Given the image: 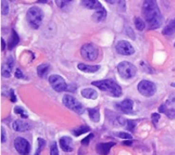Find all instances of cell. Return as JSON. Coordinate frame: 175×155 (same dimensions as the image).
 Wrapping results in <instances>:
<instances>
[{
  "mask_svg": "<svg viewBox=\"0 0 175 155\" xmlns=\"http://www.w3.org/2000/svg\"><path fill=\"white\" fill-rule=\"evenodd\" d=\"M162 32L164 35H168V36L172 35L174 34L175 32V18L170 20V22L164 28Z\"/></svg>",
  "mask_w": 175,
  "mask_h": 155,
  "instance_id": "cell-21",
  "label": "cell"
},
{
  "mask_svg": "<svg viewBox=\"0 0 175 155\" xmlns=\"http://www.w3.org/2000/svg\"><path fill=\"white\" fill-rule=\"evenodd\" d=\"M1 41H2V51H5V48H6V42H5L4 38H2V39H1Z\"/></svg>",
  "mask_w": 175,
  "mask_h": 155,
  "instance_id": "cell-41",
  "label": "cell"
},
{
  "mask_svg": "<svg viewBox=\"0 0 175 155\" xmlns=\"http://www.w3.org/2000/svg\"><path fill=\"white\" fill-rule=\"evenodd\" d=\"M134 25L138 31H143L146 28V23L141 17H135L134 18Z\"/></svg>",
  "mask_w": 175,
  "mask_h": 155,
  "instance_id": "cell-26",
  "label": "cell"
},
{
  "mask_svg": "<svg viewBox=\"0 0 175 155\" xmlns=\"http://www.w3.org/2000/svg\"><path fill=\"white\" fill-rule=\"evenodd\" d=\"M51 155H59V152H58V148L55 142L53 143L52 146H51Z\"/></svg>",
  "mask_w": 175,
  "mask_h": 155,
  "instance_id": "cell-35",
  "label": "cell"
},
{
  "mask_svg": "<svg viewBox=\"0 0 175 155\" xmlns=\"http://www.w3.org/2000/svg\"><path fill=\"white\" fill-rule=\"evenodd\" d=\"M44 18V13L37 6H33L27 12V21L33 29H38Z\"/></svg>",
  "mask_w": 175,
  "mask_h": 155,
  "instance_id": "cell-3",
  "label": "cell"
},
{
  "mask_svg": "<svg viewBox=\"0 0 175 155\" xmlns=\"http://www.w3.org/2000/svg\"><path fill=\"white\" fill-rule=\"evenodd\" d=\"M39 3H47V1H38Z\"/></svg>",
  "mask_w": 175,
  "mask_h": 155,
  "instance_id": "cell-45",
  "label": "cell"
},
{
  "mask_svg": "<svg viewBox=\"0 0 175 155\" xmlns=\"http://www.w3.org/2000/svg\"><path fill=\"white\" fill-rule=\"evenodd\" d=\"M115 146L114 142H107V143H98L95 146L96 152L101 155H108L112 146Z\"/></svg>",
  "mask_w": 175,
  "mask_h": 155,
  "instance_id": "cell-12",
  "label": "cell"
},
{
  "mask_svg": "<svg viewBox=\"0 0 175 155\" xmlns=\"http://www.w3.org/2000/svg\"><path fill=\"white\" fill-rule=\"evenodd\" d=\"M107 2H108V3H111V4H114V2H115V1H110V0H108Z\"/></svg>",
  "mask_w": 175,
  "mask_h": 155,
  "instance_id": "cell-43",
  "label": "cell"
},
{
  "mask_svg": "<svg viewBox=\"0 0 175 155\" xmlns=\"http://www.w3.org/2000/svg\"><path fill=\"white\" fill-rule=\"evenodd\" d=\"M107 17V11L105 10V8L103 7L102 9H100L98 11H96L94 13V14L93 15V18L97 21V22H100V21H103L105 20Z\"/></svg>",
  "mask_w": 175,
  "mask_h": 155,
  "instance_id": "cell-22",
  "label": "cell"
},
{
  "mask_svg": "<svg viewBox=\"0 0 175 155\" xmlns=\"http://www.w3.org/2000/svg\"><path fill=\"white\" fill-rule=\"evenodd\" d=\"M14 75H15L16 78H18V79H24V78H26V76L24 75V73H23L19 69H16V70H15Z\"/></svg>",
  "mask_w": 175,
  "mask_h": 155,
  "instance_id": "cell-36",
  "label": "cell"
},
{
  "mask_svg": "<svg viewBox=\"0 0 175 155\" xmlns=\"http://www.w3.org/2000/svg\"><path fill=\"white\" fill-rule=\"evenodd\" d=\"M13 68V57L10 56V57H8L5 64L3 65V67H2V75L6 78L8 77H10L11 76V71Z\"/></svg>",
  "mask_w": 175,
  "mask_h": 155,
  "instance_id": "cell-15",
  "label": "cell"
},
{
  "mask_svg": "<svg viewBox=\"0 0 175 155\" xmlns=\"http://www.w3.org/2000/svg\"><path fill=\"white\" fill-rule=\"evenodd\" d=\"M138 92L145 97H151L156 92V85L148 80H142L138 84Z\"/></svg>",
  "mask_w": 175,
  "mask_h": 155,
  "instance_id": "cell-7",
  "label": "cell"
},
{
  "mask_svg": "<svg viewBox=\"0 0 175 155\" xmlns=\"http://www.w3.org/2000/svg\"><path fill=\"white\" fill-rule=\"evenodd\" d=\"M81 4L84 6L87 9L89 10H100L102 9L103 6L99 1H96V0H84V1H81Z\"/></svg>",
  "mask_w": 175,
  "mask_h": 155,
  "instance_id": "cell-16",
  "label": "cell"
},
{
  "mask_svg": "<svg viewBox=\"0 0 175 155\" xmlns=\"http://www.w3.org/2000/svg\"><path fill=\"white\" fill-rule=\"evenodd\" d=\"M89 112V116L90 118V120L94 122V123H98L100 120V112L99 110L97 108H93V109H89L88 110Z\"/></svg>",
  "mask_w": 175,
  "mask_h": 155,
  "instance_id": "cell-23",
  "label": "cell"
},
{
  "mask_svg": "<svg viewBox=\"0 0 175 155\" xmlns=\"http://www.w3.org/2000/svg\"><path fill=\"white\" fill-rule=\"evenodd\" d=\"M126 32H127L128 36H130L132 39H135V37H134V32L132 31V30H131L130 28H127V29H126Z\"/></svg>",
  "mask_w": 175,
  "mask_h": 155,
  "instance_id": "cell-38",
  "label": "cell"
},
{
  "mask_svg": "<svg viewBox=\"0 0 175 155\" xmlns=\"http://www.w3.org/2000/svg\"><path fill=\"white\" fill-rule=\"evenodd\" d=\"M160 119H161V116H160L159 113H152L151 114V121H152V123L154 124V126L157 125V123L160 121Z\"/></svg>",
  "mask_w": 175,
  "mask_h": 155,
  "instance_id": "cell-30",
  "label": "cell"
},
{
  "mask_svg": "<svg viewBox=\"0 0 175 155\" xmlns=\"http://www.w3.org/2000/svg\"><path fill=\"white\" fill-rule=\"evenodd\" d=\"M59 144L61 146V150L65 152H71L73 150L72 146V139L69 136H63L60 138Z\"/></svg>",
  "mask_w": 175,
  "mask_h": 155,
  "instance_id": "cell-13",
  "label": "cell"
},
{
  "mask_svg": "<svg viewBox=\"0 0 175 155\" xmlns=\"http://www.w3.org/2000/svg\"><path fill=\"white\" fill-rule=\"evenodd\" d=\"M55 3L57 4V6L61 8V9H64L65 7H68L71 3V1H59V0H56Z\"/></svg>",
  "mask_w": 175,
  "mask_h": 155,
  "instance_id": "cell-34",
  "label": "cell"
},
{
  "mask_svg": "<svg viewBox=\"0 0 175 155\" xmlns=\"http://www.w3.org/2000/svg\"><path fill=\"white\" fill-rule=\"evenodd\" d=\"M1 141H2V143H5L6 142V132H5V128L2 127L1 128Z\"/></svg>",
  "mask_w": 175,
  "mask_h": 155,
  "instance_id": "cell-39",
  "label": "cell"
},
{
  "mask_svg": "<svg viewBox=\"0 0 175 155\" xmlns=\"http://www.w3.org/2000/svg\"><path fill=\"white\" fill-rule=\"evenodd\" d=\"M159 111L162 112V113H165L166 116L170 119H173L175 118V109L174 108H171L170 106L165 103V104H162L160 107H159Z\"/></svg>",
  "mask_w": 175,
  "mask_h": 155,
  "instance_id": "cell-18",
  "label": "cell"
},
{
  "mask_svg": "<svg viewBox=\"0 0 175 155\" xmlns=\"http://www.w3.org/2000/svg\"><path fill=\"white\" fill-rule=\"evenodd\" d=\"M115 135L119 138H124V139H131V134L127 133V132H117Z\"/></svg>",
  "mask_w": 175,
  "mask_h": 155,
  "instance_id": "cell-33",
  "label": "cell"
},
{
  "mask_svg": "<svg viewBox=\"0 0 175 155\" xmlns=\"http://www.w3.org/2000/svg\"><path fill=\"white\" fill-rule=\"evenodd\" d=\"M18 42H19V36L17 34V32L14 30H12L11 37L9 39V41H8V49H9V50H13V49L18 44Z\"/></svg>",
  "mask_w": 175,
  "mask_h": 155,
  "instance_id": "cell-20",
  "label": "cell"
},
{
  "mask_svg": "<svg viewBox=\"0 0 175 155\" xmlns=\"http://www.w3.org/2000/svg\"><path fill=\"white\" fill-rule=\"evenodd\" d=\"M115 49L119 54L122 55H131L134 53V48L127 40H120L115 46Z\"/></svg>",
  "mask_w": 175,
  "mask_h": 155,
  "instance_id": "cell-10",
  "label": "cell"
},
{
  "mask_svg": "<svg viewBox=\"0 0 175 155\" xmlns=\"http://www.w3.org/2000/svg\"><path fill=\"white\" fill-rule=\"evenodd\" d=\"M141 65H142V68L144 69V70H146V71H148V72H149V73H151V72H153V70L148 66V65H147L146 63H144V62H141Z\"/></svg>",
  "mask_w": 175,
  "mask_h": 155,
  "instance_id": "cell-37",
  "label": "cell"
},
{
  "mask_svg": "<svg viewBox=\"0 0 175 155\" xmlns=\"http://www.w3.org/2000/svg\"><path fill=\"white\" fill-rule=\"evenodd\" d=\"M174 47H175V44H174Z\"/></svg>",
  "mask_w": 175,
  "mask_h": 155,
  "instance_id": "cell-46",
  "label": "cell"
},
{
  "mask_svg": "<svg viewBox=\"0 0 175 155\" xmlns=\"http://www.w3.org/2000/svg\"><path fill=\"white\" fill-rule=\"evenodd\" d=\"M81 55L82 57L87 61H95L98 57V53L99 51L95 45L91 44V43H88L85 44L81 48Z\"/></svg>",
  "mask_w": 175,
  "mask_h": 155,
  "instance_id": "cell-6",
  "label": "cell"
},
{
  "mask_svg": "<svg viewBox=\"0 0 175 155\" xmlns=\"http://www.w3.org/2000/svg\"><path fill=\"white\" fill-rule=\"evenodd\" d=\"M49 70V64H41V65H39L38 68H37L38 76L41 77V78H44L47 75Z\"/></svg>",
  "mask_w": 175,
  "mask_h": 155,
  "instance_id": "cell-24",
  "label": "cell"
},
{
  "mask_svg": "<svg viewBox=\"0 0 175 155\" xmlns=\"http://www.w3.org/2000/svg\"><path fill=\"white\" fill-rule=\"evenodd\" d=\"M170 85H171V87H174V88H175V83H171Z\"/></svg>",
  "mask_w": 175,
  "mask_h": 155,
  "instance_id": "cell-44",
  "label": "cell"
},
{
  "mask_svg": "<svg viewBox=\"0 0 175 155\" xmlns=\"http://www.w3.org/2000/svg\"><path fill=\"white\" fill-rule=\"evenodd\" d=\"M13 128L15 130V132H22L30 130L31 128V127L28 122L24 121V120H15L13 123Z\"/></svg>",
  "mask_w": 175,
  "mask_h": 155,
  "instance_id": "cell-14",
  "label": "cell"
},
{
  "mask_svg": "<svg viewBox=\"0 0 175 155\" xmlns=\"http://www.w3.org/2000/svg\"><path fill=\"white\" fill-rule=\"evenodd\" d=\"M90 130V128H89V127H88V126H80V127H78V128H74L73 130H72V134L74 135V136H80L81 134H84V133H86V132H89Z\"/></svg>",
  "mask_w": 175,
  "mask_h": 155,
  "instance_id": "cell-25",
  "label": "cell"
},
{
  "mask_svg": "<svg viewBox=\"0 0 175 155\" xmlns=\"http://www.w3.org/2000/svg\"><path fill=\"white\" fill-rule=\"evenodd\" d=\"M14 112L16 114H19V115L24 118V119H27L28 118V114L26 113V111H25L24 109H22L21 107H15L14 108Z\"/></svg>",
  "mask_w": 175,
  "mask_h": 155,
  "instance_id": "cell-28",
  "label": "cell"
},
{
  "mask_svg": "<svg viewBox=\"0 0 175 155\" xmlns=\"http://www.w3.org/2000/svg\"><path fill=\"white\" fill-rule=\"evenodd\" d=\"M49 82L52 88L57 92H62L68 89V86H67L65 79L58 74H52L49 77Z\"/></svg>",
  "mask_w": 175,
  "mask_h": 155,
  "instance_id": "cell-8",
  "label": "cell"
},
{
  "mask_svg": "<svg viewBox=\"0 0 175 155\" xmlns=\"http://www.w3.org/2000/svg\"><path fill=\"white\" fill-rule=\"evenodd\" d=\"M77 68L84 72H88V73H93V72H96L97 70H99L100 66L99 65H87L84 63H79Z\"/></svg>",
  "mask_w": 175,
  "mask_h": 155,
  "instance_id": "cell-17",
  "label": "cell"
},
{
  "mask_svg": "<svg viewBox=\"0 0 175 155\" xmlns=\"http://www.w3.org/2000/svg\"><path fill=\"white\" fill-rule=\"evenodd\" d=\"M1 10H2V14H7L9 13V5L6 1H1Z\"/></svg>",
  "mask_w": 175,
  "mask_h": 155,
  "instance_id": "cell-31",
  "label": "cell"
},
{
  "mask_svg": "<svg viewBox=\"0 0 175 155\" xmlns=\"http://www.w3.org/2000/svg\"><path fill=\"white\" fill-rule=\"evenodd\" d=\"M63 104L65 105V107L71 110L72 111H74L77 114L84 113V110H85L84 106L82 105L80 101H78L76 98H74L73 96L70 94H67L63 97Z\"/></svg>",
  "mask_w": 175,
  "mask_h": 155,
  "instance_id": "cell-5",
  "label": "cell"
},
{
  "mask_svg": "<svg viewBox=\"0 0 175 155\" xmlns=\"http://www.w3.org/2000/svg\"><path fill=\"white\" fill-rule=\"evenodd\" d=\"M81 94L83 97H85L87 99H91V100H95L98 97V93L95 89L90 88H86L84 89H82Z\"/></svg>",
  "mask_w": 175,
  "mask_h": 155,
  "instance_id": "cell-19",
  "label": "cell"
},
{
  "mask_svg": "<svg viewBox=\"0 0 175 155\" xmlns=\"http://www.w3.org/2000/svg\"><path fill=\"white\" fill-rule=\"evenodd\" d=\"M14 148L20 155H28L31 150V145L25 138L17 137L14 140Z\"/></svg>",
  "mask_w": 175,
  "mask_h": 155,
  "instance_id": "cell-9",
  "label": "cell"
},
{
  "mask_svg": "<svg viewBox=\"0 0 175 155\" xmlns=\"http://www.w3.org/2000/svg\"><path fill=\"white\" fill-rule=\"evenodd\" d=\"M37 142H38V148H37V150H36L35 155H40L41 150H42V149L46 146V141H45L44 139H42V138H38Z\"/></svg>",
  "mask_w": 175,
  "mask_h": 155,
  "instance_id": "cell-27",
  "label": "cell"
},
{
  "mask_svg": "<svg viewBox=\"0 0 175 155\" xmlns=\"http://www.w3.org/2000/svg\"><path fill=\"white\" fill-rule=\"evenodd\" d=\"M117 70L120 76L124 79H131L135 76L137 72V69L134 65L127 61L120 62L117 66Z\"/></svg>",
  "mask_w": 175,
  "mask_h": 155,
  "instance_id": "cell-4",
  "label": "cell"
},
{
  "mask_svg": "<svg viewBox=\"0 0 175 155\" xmlns=\"http://www.w3.org/2000/svg\"><path fill=\"white\" fill-rule=\"evenodd\" d=\"M135 127H136V122L135 121L128 120V122H127V128L129 130V132H134Z\"/></svg>",
  "mask_w": 175,
  "mask_h": 155,
  "instance_id": "cell-29",
  "label": "cell"
},
{
  "mask_svg": "<svg viewBox=\"0 0 175 155\" xmlns=\"http://www.w3.org/2000/svg\"><path fill=\"white\" fill-rule=\"evenodd\" d=\"M93 85L97 87L102 92H107L112 97H120L122 95V88L121 87L112 79H105V80H98L93 82Z\"/></svg>",
  "mask_w": 175,
  "mask_h": 155,
  "instance_id": "cell-2",
  "label": "cell"
},
{
  "mask_svg": "<svg viewBox=\"0 0 175 155\" xmlns=\"http://www.w3.org/2000/svg\"><path fill=\"white\" fill-rule=\"evenodd\" d=\"M93 136H94V135H93V133L89 134L87 137H85L84 139L82 140V142H81V143H82V145H84V146H88V145H89V143L90 142V140L93 138Z\"/></svg>",
  "mask_w": 175,
  "mask_h": 155,
  "instance_id": "cell-32",
  "label": "cell"
},
{
  "mask_svg": "<svg viewBox=\"0 0 175 155\" xmlns=\"http://www.w3.org/2000/svg\"><path fill=\"white\" fill-rule=\"evenodd\" d=\"M123 144H124V145H131V144H132V141H131V140H129V141H125Z\"/></svg>",
  "mask_w": 175,
  "mask_h": 155,
  "instance_id": "cell-42",
  "label": "cell"
},
{
  "mask_svg": "<svg viewBox=\"0 0 175 155\" xmlns=\"http://www.w3.org/2000/svg\"><path fill=\"white\" fill-rule=\"evenodd\" d=\"M11 101H12L13 103H15V102H16V96H15V94H14V92H13V89H11Z\"/></svg>",
  "mask_w": 175,
  "mask_h": 155,
  "instance_id": "cell-40",
  "label": "cell"
},
{
  "mask_svg": "<svg viewBox=\"0 0 175 155\" xmlns=\"http://www.w3.org/2000/svg\"><path fill=\"white\" fill-rule=\"evenodd\" d=\"M142 13L149 29L155 30L162 26L163 15L160 12V9L158 7L156 1H154V0L144 1L142 6Z\"/></svg>",
  "mask_w": 175,
  "mask_h": 155,
  "instance_id": "cell-1",
  "label": "cell"
},
{
  "mask_svg": "<svg viewBox=\"0 0 175 155\" xmlns=\"http://www.w3.org/2000/svg\"><path fill=\"white\" fill-rule=\"evenodd\" d=\"M115 108L126 114H132L133 112V101L130 99H125L120 103L115 104Z\"/></svg>",
  "mask_w": 175,
  "mask_h": 155,
  "instance_id": "cell-11",
  "label": "cell"
}]
</instances>
